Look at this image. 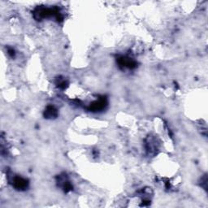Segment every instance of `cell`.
Here are the masks:
<instances>
[{"mask_svg":"<svg viewBox=\"0 0 208 208\" xmlns=\"http://www.w3.org/2000/svg\"><path fill=\"white\" fill-rule=\"evenodd\" d=\"M12 185H14L15 188L17 190H24V189L27 188L28 182L25 179L22 178V177L16 176V177H14Z\"/></svg>","mask_w":208,"mask_h":208,"instance_id":"obj_1","label":"cell"},{"mask_svg":"<svg viewBox=\"0 0 208 208\" xmlns=\"http://www.w3.org/2000/svg\"><path fill=\"white\" fill-rule=\"evenodd\" d=\"M46 114L49 117L55 116V115H56V110L53 107H48V108L46 111Z\"/></svg>","mask_w":208,"mask_h":208,"instance_id":"obj_2","label":"cell"}]
</instances>
